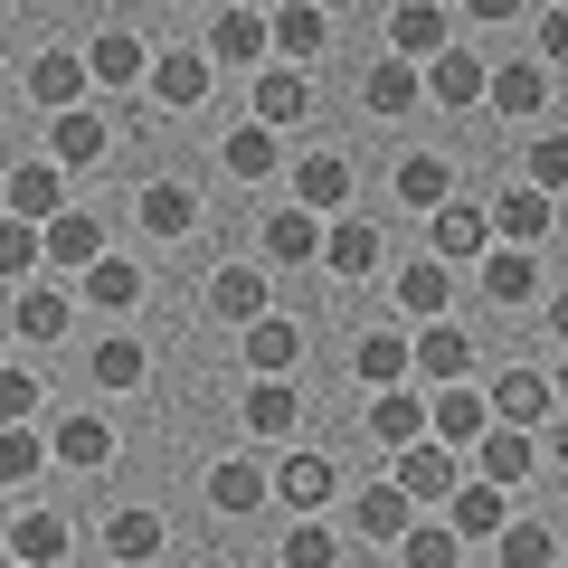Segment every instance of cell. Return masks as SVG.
Wrapping results in <instances>:
<instances>
[{
  "label": "cell",
  "instance_id": "cell-20",
  "mask_svg": "<svg viewBox=\"0 0 568 568\" xmlns=\"http://www.w3.org/2000/svg\"><path fill=\"white\" fill-rule=\"evenodd\" d=\"M426 95L446 104V114H455V104H493V67L465 58V48H446V58L426 67Z\"/></svg>",
  "mask_w": 568,
  "mask_h": 568
},
{
  "label": "cell",
  "instance_id": "cell-25",
  "mask_svg": "<svg viewBox=\"0 0 568 568\" xmlns=\"http://www.w3.org/2000/svg\"><path fill=\"white\" fill-rule=\"evenodd\" d=\"M304 114H313V77L304 67H265L256 77V123L275 133V123H304Z\"/></svg>",
  "mask_w": 568,
  "mask_h": 568
},
{
  "label": "cell",
  "instance_id": "cell-30",
  "mask_svg": "<svg viewBox=\"0 0 568 568\" xmlns=\"http://www.w3.org/2000/svg\"><path fill=\"white\" fill-rule=\"evenodd\" d=\"M48 446H58V465L95 474V465H114V426H104V417H77V407H67V417H58V436H48Z\"/></svg>",
  "mask_w": 568,
  "mask_h": 568
},
{
  "label": "cell",
  "instance_id": "cell-54",
  "mask_svg": "<svg viewBox=\"0 0 568 568\" xmlns=\"http://www.w3.org/2000/svg\"><path fill=\"white\" fill-rule=\"evenodd\" d=\"M549 388H559V407H568V361H559V369H549Z\"/></svg>",
  "mask_w": 568,
  "mask_h": 568
},
{
  "label": "cell",
  "instance_id": "cell-24",
  "mask_svg": "<svg viewBox=\"0 0 568 568\" xmlns=\"http://www.w3.org/2000/svg\"><path fill=\"white\" fill-rule=\"evenodd\" d=\"M332 246V227L313 219V209H275V219H265V256L275 265H313Z\"/></svg>",
  "mask_w": 568,
  "mask_h": 568
},
{
  "label": "cell",
  "instance_id": "cell-32",
  "mask_svg": "<svg viewBox=\"0 0 568 568\" xmlns=\"http://www.w3.org/2000/svg\"><path fill=\"white\" fill-rule=\"evenodd\" d=\"M398 200L436 219V209L455 200V162H446V152H407V162H398Z\"/></svg>",
  "mask_w": 568,
  "mask_h": 568
},
{
  "label": "cell",
  "instance_id": "cell-50",
  "mask_svg": "<svg viewBox=\"0 0 568 568\" xmlns=\"http://www.w3.org/2000/svg\"><path fill=\"white\" fill-rule=\"evenodd\" d=\"M0 417H10V426L39 417V369H0Z\"/></svg>",
  "mask_w": 568,
  "mask_h": 568
},
{
  "label": "cell",
  "instance_id": "cell-39",
  "mask_svg": "<svg viewBox=\"0 0 568 568\" xmlns=\"http://www.w3.org/2000/svg\"><path fill=\"white\" fill-rule=\"evenodd\" d=\"M323 265H332V275H379V227H369V219H342V227H332V246H323Z\"/></svg>",
  "mask_w": 568,
  "mask_h": 568
},
{
  "label": "cell",
  "instance_id": "cell-45",
  "mask_svg": "<svg viewBox=\"0 0 568 568\" xmlns=\"http://www.w3.org/2000/svg\"><path fill=\"white\" fill-rule=\"evenodd\" d=\"M39 256H48V227H20V219L0 227V275L20 284V294H29V265H39Z\"/></svg>",
  "mask_w": 568,
  "mask_h": 568
},
{
  "label": "cell",
  "instance_id": "cell-36",
  "mask_svg": "<svg viewBox=\"0 0 568 568\" xmlns=\"http://www.w3.org/2000/svg\"><path fill=\"white\" fill-rule=\"evenodd\" d=\"M85 379H95V388H142V379H152V351L114 332V342H95V351H85Z\"/></svg>",
  "mask_w": 568,
  "mask_h": 568
},
{
  "label": "cell",
  "instance_id": "cell-42",
  "mask_svg": "<svg viewBox=\"0 0 568 568\" xmlns=\"http://www.w3.org/2000/svg\"><path fill=\"white\" fill-rule=\"evenodd\" d=\"M85 304H95V313H133V304H142V275H133L123 256H104L95 275H85Z\"/></svg>",
  "mask_w": 568,
  "mask_h": 568
},
{
  "label": "cell",
  "instance_id": "cell-18",
  "mask_svg": "<svg viewBox=\"0 0 568 568\" xmlns=\"http://www.w3.org/2000/svg\"><path fill=\"white\" fill-rule=\"evenodd\" d=\"M85 67H95V85H152V48L133 39V29H95V48H85Z\"/></svg>",
  "mask_w": 568,
  "mask_h": 568
},
{
  "label": "cell",
  "instance_id": "cell-4",
  "mask_svg": "<svg viewBox=\"0 0 568 568\" xmlns=\"http://www.w3.org/2000/svg\"><path fill=\"white\" fill-rule=\"evenodd\" d=\"M493 417L521 426V436H540V426H559L568 407H559V388H549L540 369H511V379H493Z\"/></svg>",
  "mask_w": 568,
  "mask_h": 568
},
{
  "label": "cell",
  "instance_id": "cell-10",
  "mask_svg": "<svg viewBox=\"0 0 568 568\" xmlns=\"http://www.w3.org/2000/svg\"><path fill=\"white\" fill-rule=\"evenodd\" d=\"M85 85H95V67H85L77 48H48V58L29 67V95H39L48 114H85Z\"/></svg>",
  "mask_w": 568,
  "mask_h": 568
},
{
  "label": "cell",
  "instance_id": "cell-31",
  "mask_svg": "<svg viewBox=\"0 0 568 568\" xmlns=\"http://www.w3.org/2000/svg\"><path fill=\"white\" fill-rule=\"evenodd\" d=\"M323 48H332V20L313 10V0H294V10H275V58H284V67H313Z\"/></svg>",
  "mask_w": 568,
  "mask_h": 568
},
{
  "label": "cell",
  "instance_id": "cell-51",
  "mask_svg": "<svg viewBox=\"0 0 568 568\" xmlns=\"http://www.w3.org/2000/svg\"><path fill=\"white\" fill-rule=\"evenodd\" d=\"M540 67H568V10H549V20H540Z\"/></svg>",
  "mask_w": 568,
  "mask_h": 568
},
{
  "label": "cell",
  "instance_id": "cell-14",
  "mask_svg": "<svg viewBox=\"0 0 568 568\" xmlns=\"http://www.w3.org/2000/svg\"><path fill=\"white\" fill-rule=\"evenodd\" d=\"M351 530H361L369 549H379V540H388V549H407V530H417V503H407L398 484H369L361 503H351Z\"/></svg>",
  "mask_w": 568,
  "mask_h": 568
},
{
  "label": "cell",
  "instance_id": "cell-28",
  "mask_svg": "<svg viewBox=\"0 0 568 568\" xmlns=\"http://www.w3.org/2000/svg\"><path fill=\"white\" fill-rule=\"evenodd\" d=\"M265 493H275V474L246 465V455H219V465H209V511H256Z\"/></svg>",
  "mask_w": 568,
  "mask_h": 568
},
{
  "label": "cell",
  "instance_id": "cell-38",
  "mask_svg": "<svg viewBox=\"0 0 568 568\" xmlns=\"http://www.w3.org/2000/svg\"><path fill=\"white\" fill-rule=\"evenodd\" d=\"M152 549H162V511H114V521H104V559H123V568H142L152 559Z\"/></svg>",
  "mask_w": 568,
  "mask_h": 568
},
{
  "label": "cell",
  "instance_id": "cell-7",
  "mask_svg": "<svg viewBox=\"0 0 568 568\" xmlns=\"http://www.w3.org/2000/svg\"><path fill=\"white\" fill-rule=\"evenodd\" d=\"M10 219L20 227H58L67 219V171L58 162H20L10 171Z\"/></svg>",
  "mask_w": 568,
  "mask_h": 568
},
{
  "label": "cell",
  "instance_id": "cell-5",
  "mask_svg": "<svg viewBox=\"0 0 568 568\" xmlns=\"http://www.w3.org/2000/svg\"><path fill=\"white\" fill-rule=\"evenodd\" d=\"M493 388H436V446H455V455H474L493 436Z\"/></svg>",
  "mask_w": 568,
  "mask_h": 568
},
{
  "label": "cell",
  "instance_id": "cell-29",
  "mask_svg": "<svg viewBox=\"0 0 568 568\" xmlns=\"http://www.w3.org/2000/svg\"><path fill=\"white\" fill-rule=\"evenodd\" d=\"M294 417H304V388H294V379H256V388H246V436L275 446V436H294Z\"/></svg>",
  "mask_w": 568,
  "mask_h": 568
},
{
  "label": "cell",
  "instance_id": "cell-11",
  "mask_svg": "<svg viewBox=\"0 0 568 568\" xmlns=\"http://www.w3.org/2000/svg\"><path fill=\"white\" fill-rule=\"evenodd\" d=\"M417 379L465 388V379H474V332H465V323H426V332H417Z\"/></svg>",
  "mask_w": 568,
  "mask_h": 568
},
{
  "label": "cell",
  "instance_id": "cell-23",
  "mask_svg": "<svg viewBox=\"0 0 568 568\" xmlns=\"http://www.w3.org/2000/svg\"><path fill=\"white\" fill-rule=\"evenodd\" d=\"M246 369H256V379H284V369H304V323L265 313V323L246 332Z\"/></svg>",
  "mask_w": 568,
  "mask_h": 568
},
{
  "label": "cell",
  "instance_id": "cell-37",
  "mask_svg": "<svg viewBox=\"0 0 568 568\" xmlns=\"http://www.w3.org/2000/svg\"><path fill=\"white\" fill-rule=\"evenodd\" d=\"M58 559H67V521L20 511V521H10V568H58Z\"/></svg>",
  "mask_w": 568,
  "mask_h": 568
},
{
  "label": "cell",
  "instance_id": "cell-12",
  "mask_svg": "<svg viewBox=\"0 0 568 568\" xmlns=\"http://www.w3.org/2000/svg\"><path fill=\"white\" fill-rule=\"evenodd\" d=\"M265 48H275V20H256V10L209 20V67H265Z\"/></svg>",
  "mask_w": 568,
  "mask_h": 568
},
{
  "label": "cell",
  "instance_id": "cell-13",
  "mask_svg": "<svg viewBox=\"0 0 568 568\" xmlns=\"http://www.w3.org/2000/svg\"><path fill=\"white\" fill-rule=\"evenodd\" d=\"M540 237H549V190L511 181L503 209H493V246H521V256H540Z\"/></svg>",
  "mask_w": 568,
  "mask_h": 568
},
{
  "label": "cell",
  "instance_id": "cell-21",
  "mask_svg": "<svg viewBox=\"0 0 568 568\" xmlns=\"http://www.w3.org/2000/svg\"><path fill=\"white\" fill-rule=\"evenodd\" d=\"M342 200H351V162H342V152H304V162H294V209L332 219Z\"/></svg>",
  "mask_w": 568,
  "mask_h": 568
},
{
  "label": "cell",
  "instance_id": "cell-3",
  "mask_svg": "<svg viewBox=\"0 0 568 568\" xmlns=\"http://www.w3.org/2000/svg\"><path fill=\"white\" fill-rule=\"evenodd\" d=\"M369 436H379L388 465H398L407 446H426V436H436V398H417V388H388V398H369Z\"/></svg>",
  "mask_w": 568,
  "mask_h": 568
},
{
  "label": "cell",
  "instance_id": "cell-47",
  "mask_svg": "<svg viewBox=\"0 0 568 568\" xmlns=\"http://www.w3.org/2000/svg\"><path fill=\"white\" fill-rule=\"evenodd\" d=\"M284 568H342V540H332L323 521H294L284 530Z\"/></svg>",
  "mask_w": 568,
  "mask_h": 568
},
{
  "label": "cell",
  "instance_id": "cell-17",
  "mask_svg": "<svg viewBox=\"0 0 568 568\" xmlns=\"http://www.w3.org/2000/svg\"><path fill=\"white\" fill-rule=\"evenodd\" d=\"M351 369L369 379V398H388V388L417 379V342H407V332H369V342L351 351Z\"/></svg>",
  "mask_w": 568,
  "mask_h": 568
},
{
  "label": "cell",
  "instance_id": "cell-41",
  "mask_svg": "<svg viewBox=\"0 0 568 568\" xmlns=\"http://www.w3.org/2000/svg\"><path fill=\"white\" fill-rule=\"evenodd\" d=\"M219 162H227V181H265L284 152H275V133H265V123H237V133L219 142Z\"/></svg>",
  "mask_w": 568,
  "mask_h": 568
},
{
  "label": "cell",
  "instance_id": "cell-2",
  "mask_svg": "<svg viewBox=\"0 0 568 568\" xmlns=\"http://www.w3.org/2000/svg\"><path fill=\"white\" fill-rule=\"evenodd\" d=\"M426 246L446 265H484L493 256V209H474V200H446L436 219H426Z\"/></svg>",
  "mask_w": 568,
  "mask_h": 568
},
{
  "label": "cell",
  "instance_id": "cell-40",
  "mask_svg": "<svg viewBox=\"0 0 568 568\" xmlns=\"http://www.w3.org/2000/svg\"><path fill=\"white\" fill-rule=\"evenodd\" d=\"M48 256H58V265H85V275H95V265H104V219L67 209V219L48 227Z\"/></svg>",
  "mask_w": 568,
  "mask_h": 568
},
{
  "label": "cell",
  "instance_id": "cell-35",
  "mask_svg": "<svg viewBox=\"0 0 568 568\" xmlns=\"http://www.w3.org/2000/svg\"><path fill=\"white\" fill-rule=\"evenodd\" d=\"M209 304H219L227 323L256 332L265 323V275H256V265H219V275H209Z\"/></svg>",
  "mask_w": 568,
  "mask_h": 568
},
{
  "label": "cell",
  "instance_id": "cell-1",
  "mask_svg": "<svg viewBox=\"0 0 568 568\" xmlns=\"http://www.w3.org/2000/svg\"><path fill=\"white\" fill-rule=\"evenodd\" d=\"M388 484H398L407 503H455V493H465V455L426 436V446H407L398 465H388Z\"/></svg>",
  "mask_w": 568,
  "mask_h": 568
},
{
  "label": "cell",
  "instance_id": "cell-53",
  "mask_svg": "<svg viewBox=\"0 0 568 568\" xmlns=\"http://www.w3.org/2000/svg\"><path fill=\"white\" fill-rule=\"evenodd\" d=\"M549 455H559V465H568V417H559V426H549Z\"/></svg>",
  "mask_w": 568,
  "mask_h": 568
},
{
  "label": "cell",
  "instance_id": "cell-43",
  "mask_svg": "<svg viewBox=\"0 0 568 568\" xmlns=\"http://www.w3.org/2000/svg\"><path fill=\"white\" fill-rule=\"evenodd\" d=\"M48 455H58L48 436H29V426H0V484H29V474H39Z\"/></svg>",
  "mask_w": 568,
  "mask_h": 568
},
{
  "label": "cell",
  "instance_id": "cell-19",
  "mask_svg": "<svg viewBox=\"0 0 568 568\" xmlns=\"http://www.w3.org/2000/svg\"><path fill=\"white\" fill-rule=\"evenodd\" d=\"M133 219L152 227V237H190V227H200V200H190V181H142Z\"/></svg>",
  "mask_w": 568,
  "mask_h": 568
},
{
  "label": "cell",
  "instance_id": "cell-44",
  "mask_svg": "<svg viewBox=\"0 0 568 568\" xmlns=\"http://www.w3.org/2000/svg\"><path fill=\"white\" fill-rule=\"evenodd\" d=\"M493 549H503V568H559V540H549L540 521H511Z\"/></svg>",
  "mask_w": 568,
  "mask_h": 568
},
{
  "label": "cell",
  "instance_id": "cell-52",
  "mask_svg": "<svg viewBox=\"0 0 568 568\" xmlns=\"http://www.w3.org/2000/svg\"><path fill=\"white\" fill-rule=\"evenodd\" d=\"M549 332H559V342H568V294H549Z\"/></svg>",
  "mask_w": 568,
  "mask_h": 568
},
{
  "label": "cell",
  "instance_id": "cell-27",
  "mask_svg": "<svg viewBox=\"0 0 568 568\" xmlns=\"http://www.w3.org/2000/svg\"><path fill=\"white\" fill-rule=\"evenodd\" d=\"M540 104H549V67H540V58H511V67H493V114L530 123Z\"/></svg>",
  "mask_w": 568,
  "mask_h": 568
},
{
  "label": "cell",
  "instance_id": "cell-48",
  "mask_svg": "<svg viewBox=\"0 0 568 568\" xmlns=\"http://www.w3.org/2000/svg\"><path fill=\"white\" fill-rule=\"evenodd\" d=\"M398 568H465V540H455V521H446V530H407Z\"/></svg>",
  "mask_w": 568,
  "mask_h": 568
},
{
  "label": "cell",
  "instance_id": "cell-34",
  "mask_svg": "<svg viewBox=\"0 0 568 568\" xmlns=\"http://www.w3.org/2000/svg\"><path fill=\"white\" fill-rule=\"evenodd\" d=\"M446 511H455V540H484V530L503 540V530H511V503H503V484H484V474H474V484L455 493Z\"/></svg>",
  "mask_w": 568,
  "mask_h": 568
},
{
  "label": "cell",
  "instance_id": "cell-49",
  "mask_svg": "<svg viewBox=\"0 0 568 568\" xmlns=\"http://www.w3.org/2000/svg\"><path fill=\"white\" fill-rule=\"evenodd\" d=\"M521 181L559 200V190H568V133H540V142H530V171H521Z\"/></svg>",
  "mask_w": 568,
  "mask_h": 568
},
{
  "label": "cell",
  "instance_id": "cell-33",
  "mask_svg": "<svg viewBox=\"0 0 568 568\" xmlns=\"http://www.w3.org/2000/svg\"><path fill=\"white\" fill-rule=\"evenodd\" d=\"M530 465H540V455H530V436H521V426H493V436H484V446H474V474H484V484H530Z\"/></svg>",
  "mask_w": 568,
  "mask_h": 568
},
{
  "label": "cell",
  "instance_id": "cell-46",
  "mask_svg": "<svg viewBox=\"0 0 568 568\" xmlns=\"http://www.w3.org/2000/svg\"><path fill=\"white\" fill-rule=\"evenodd\" d=\"M10 323H20V342H58V332H67V304H58V294H39V284H29L20 304H10Z\"/></svg>",
  "mask_w": 568,
  "mask_h": 568
},
{
  "label": "cell",
  "instance_id": "cell-6",
  "mask_svg": "<svg viewBox=\"0 0 568 568\" xmlns=\"http://www.w3.org/2000/svg\"><path fill=\"white\" fill-rule=\"evenodd\" d=\"M332 493H342V474H332V455H284V465H275V503L284 511H294V521H313V511H323L332 503Z\"/></svg>",
  "mask_w": 568,
  "mask_h": 568
},
{
  "label": "cell",
  "instance_id": "cell-15",
  "mask_svg": "<svg viewBox=\"0 0 568 568\" xmlns=\"http://www.w3.org/2000/svg\"><path fill=\"white\" fill-rule=\"evenodd\" d=\"M446 304H455V265L446 256L398 265V313H407V323H446Z\"/></svg>",
  "mask_w": 568,
  "mask_h": 568
},
{
  "label": "cell",
  "instance_id": "cell-16",
  "mask_svg": "<svg viewBox=\"0 0 568 568\" xmlns=\"http://www.w3.org/2000/svg\"><path fill=\"white\" fill-rule=\"evenodd\" d=\"M104 142H114V123L85 104V114H58V123H48V162H58V171H95Z\"/></svg>",
  "mask_w": 568,
  "mask_h": 568
},
{
  "label": "cell",
  "instance_id": "cell-9",
  "mask_svg": "<svg viewBox=\"0 0 568 568\" xmlns=\"http://www.w3.org/2000/svg\"><path fill=\"white\" fill-rule=\"evenodd\" d=\"M474 275H484V304H503V313H530V304H540V256H521V246H493Z\"/></svg>",
  "mask_w": 568,
  "mask_h": 568
},
{
  "label": "cell",
  "instance_id": "cell-26",
  "mask_svg": "<svg viewBox=\"0 0 568 568\" xmlns=\"http://www.w3.org/2000/svg\"><path fill=\"white\" fill-rule=\"evenodd\" d=\"M152 95H162L171 114H190V104L209 95V48H162V67H152Z\"/></svg>",
  "mask_w": 568,
  "mask_h": 568
},
{
  "label": "cell",
  "instance_id": "cell-22",
  "mask_svg": "<svg viewBox=\"0 0 568 568\" xmlns=\"http://www.w3.org/2000/svg\"><path fill=\"white\" fill-rule=\"evenodd\" d=\"M417 95H426V67H407V58H379V67L361 77V104H369L379 123H398Z\"/></svg>",
  "mask_w": 568,
  "mask_h": 568
},
{
  "label": "cell",
  "instance_id": "cell-8",
  "mask_svg": "<svg viewBox=\"0 0 568 568\" xmlns=\"http://www.w3.org/2000/svg\"><path fill=\"white\" fill-rule=\"evenodd\" d=\"M388 48H398L407 67H436V58H446V48H455V20H446V10H436V0H407L398 20H388Z\"/></svg>",
  "mask_w": 568,
  "mask_h": 568
}]
</instances>
